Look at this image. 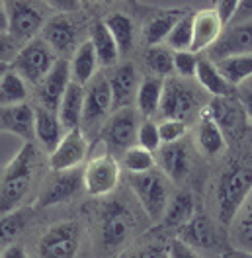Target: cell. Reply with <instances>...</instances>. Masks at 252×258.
Instances as JSON below:
<instances>
[{
  "mask_svg": "<svg viewBox=\"0 0 252 258\" xmlns=\"http://www.w3.org/2000/svg\"><path fill=\"white\" fill-rule=\"evenodd\" d=\"M133 229V219L125 206L117 200L110 202L102 213V242L106 248H115L127 241Z\"/></svg>",
  "mask_w": 252,
  "mask_h": 258,
  "instance_id": "cell-14",
  "label": "cell"
},
{
  "mask_svg": "<svg viewBox=\"0 0 252 258\" xmlns=\"http://www.w3.org/2000/svg\"><path fill=\"white\" fill-rule=\"evenodd\" d=\"M137 113L133 108L115 110L102 127V141L108 145L110 151L125 153L127 149L137 145Z\"/></svg>",
  "mask_w": 252,
  "mask_h": 258,
  "instance_id": "cell-9",
  "label": "cell"
},
{
  "mask_svg": "<svg viewBox=\"0 0 252 258\" xmlns=\"http://www.w3.org/2000/svg\"><path fill=\"white\" fill-rule=\"evenodd\" d=\"M196 206H194V198L190 192H178L172 200L168 202L166 210H164V225L166 227H178L182 229L188 225L190 219L196 215Z\"/></svg>",
  "mask_w": 252,
  "mask_h": 258,
  "instance_id": "cell-30",
  "label": "cell"
},
{
  "mask_svg": "<svg viewBox=\"0 0 252 258\" xmlns=\"http://www.w3.org/2000/svg\"><path fill=\"white\" fill-rule=\"evenodd\" d=\"M8 12V35L20 47L30 43L37 37V32L43 30V14L33 6L32 2L10 0L6 2Z\"/></svg>",
  "mask_w": 252,
  "mask_h": 258,
  "instance_id": "cell-6",
  "label": "cell"
},
{
  "mask_svg": "<svg viewBox=\"0 0 252 258\" xmlns=\"http://www.w3.org/2000/svg\"><path fill=\"white\" fill-rule=\"evenodd\" d=\"M145 63L155 77L166 81L174 71V53H170L164 47H158V45L149 47L145 53Z\"/></svg>",
  "mask_w": 252,
  "mask_h": 258,
  "instance_id": "cell-38",
  "label": "cell"
},
{
  "mask_svg": "<svg viewBox=\"0 0 252 258\" xmlns=\"http://www.w3.org/2000/svg\"><path fill=\"white\" fill-rule=\"evenodd\" d=\"M155 155L139 145H133L123 153V164L129 174H145L155 168Z\"/></svg>",
  "mask_w": 252,
  "mask_h": 258,
  "instance_id": "cell-39",
  "label": "cell"
},
{
  "mask_svg": "<svg viewBox=\"0 0 252 258\" xmlns=\"http://www.w3.org/2000/svg\"><path fill=\"white\" fill-rule=\"evenodd\" d=\"M198 110H200V100L192 86L176 79L164 81V92H162V102L158 110L164 119L186 121Z\"/></svg>",
  "mask_w": 252,
  "mask_h": 258,
  "instance_id": "cell-7",
  "label": "cell"
},
{
  "mask_svg": "<svg viewBox=\"0 0 252 258\" xmlns=\"http://www.w3.org/2000/svg\"><path fill=\"white\" fill-rule=\"evenodd\" d=\"M84 188V170H65V172H53L47 178L41 192L37 196V208H51L57 204H63L73 200L77 194Z\"/></svg>",
  "mask_w": 252,
  "mask_h": 258,
  "instance_id": "cell-10",
  "label": "cell"
},
{
  "mask_svg": "<svg viewBox=\"0 0 252 258\" xmlns=\"http://www.w3.org/2000/svg\"><path fill=\"white\" fill-rule=\"evenodd\" d=\"M252 194V168H235L221 178L219 215L225 225H231L236 213Z\"/></svg>",
  "mask_w": 252,
  "mask_h": 258,
  "instance_id": "cell-3",
  "label": "cell"
},
{
  "mask_svg": "<svg viewBox=\"0 0 252 258\" xmlns=\"http://www.w3.org/2000/svg\"><path fill=\"white\" fill-rule=\"evenodd\" d=\"M135 258H170L168 256V246H158V244H151L147 248L139 250Z\"/></svg>",
  "mask_w": 252,
  "mask_h": 258,
  "instance_id": "cell-47",
  "label": "cell"
},
{
  "mask_svg": "<svg viewBox=\"0 0 252 258\" xmlns=\"http://www.w3.org/2000/svg\"><path fill=\"white\" fill-rule=\"evenodd\" d=\"M188 131V123L180 121V119H164L158 125V135H160V143L162 145H172L182 141V137Z\"/></svg>",
  "mask_w": 252,
  "mask_h": 258,
  "instance_id": "cell-40",
  "label": "cell"
},
{
  "mask_svg": "<svg viewBox=\"0 0 252 258\" xmlns=\"http://www.w3.org/2000/svg\"><path fill=\"white\" fill-rule=\"evenodd\" d=\"M137 145L155 153L158 151L162 143H160V135H158V125L155 121H145L143 125H139L137 131Z\"/></svg>",
  "mask_w": 252,
  "mask_h": 258,
  "instance_id": "cell-42",
  "label": "cell"
},
{
  "mask_svg": "<svg viewBox=\"0 0 252 258\" xmlns=\"http://www.w3.org/2000/svg\"><path fill=\"white\" fill-rule=\"evenodd\" d=\"M51 6L59 8L61 12H69V10H77L80 4H79V2H53Z\"/></svg>",
  "mask_w": 252,
  "mask_h": 258,
  "instance_id": "cell-52",
  "label": "cell"
},
{
  "mask_svg": "<svg viewBox=\"0 0 252 258\" xmlns=\"http://www.w3.org/2000/svg\"><path fill=\"white\" fill-rule=\"evenodd\" d=\"M10 71V64H6V63H0V81H2V77L6 75Z\"/></svg>",
  "mask_w": 252,
  "mask_h": 258,
  "instance_id": "cell-53",
  "label": "cell"
},
{
  "mask_svg": "<svg viewBox=\"0 0 252 258\" xmlns=\"http://www.w3.org/2000/svg\"><path fill=\"white\" fill-rule=\"evenodd\" d=\"M231 225L235 229L233 231V239L238 244L236 248L252 252V194L244 202V206L240 208V211L236 213V217L233 219Z\"/></svg>",
  "mask_w": 252,
  "mask_h": 258,
  "instance_id": "cell-34",
  "label": "cell"
},
{
  "mask_svg": "<svg viewBox=\"0 0 252 258\" xmlns=\"http://www.w3.org/2000/svg\"><path fill=\"white\" fill-rule=\"evenodd\" d=\"M20 45L8 35V33H0V63L12 64V61L16 59Z\"/></svg>",
  "mask_w": 252,
  "mask_h": 258,
  "instance_id": "cell-44",
  "label": "cell"
},
{
  "mask_svg": "<svg viewBox=\"0 0 252 258\" xmlns=\"http://www.w3.org/2000/svg\"><path fill=\"white\" fill-rule=\"evenodd\" d=\"M84 96L86 90L84 86H80L77 82H71L67 92H65L63 100L59 104V121L65 127V131H73V129H80L82 125V113H84Z\"/></svg>",
  "mask_w": 252,
  "mask_h": 258,
  "instance_id": "cell-20",
  "label": "cell"
},
{
  "mask_svg": "<svg viewBox=\"0 0 252 258\" xmlns=\"http://www.w3.org/2000/svg\"><path fill=\"white\" fill-rule=\"evenodd\" d=\"M26 100H28L26 81L10 69L0 81V108L20 106V104H26Z\"/></svg>",
  "mask_w": 252,
  "mask_h": 258,
  "instance_id": "cell-32",
  "label": "cell"
},
{
  "mask_svg": "<svg viewBox=\"0 0 252 258\" xmlns=\"http://www.w3.org/2000/svg\"><path fill=\"white\" fill-rule=\"evenodd\" d=\"M207 55L213 63L236 55H252V22L225 28L215 45L207 51Z\"/></svg>",
  "mask_w": 252,
  "mask_h": 258,
  "instance_id": "cell-12",
  "label": "cell"
},
{
  "mask_svg": "<svg viewBox=\"0 0 252 258\" xmlns=\"http://www.w3.org/2000/svg\"><path fill=\"white\" fill-rule=\"evenodd\" d=\"M223 30L225 28L219 22L215 10H202V12L194 14V43H192V51L194 53L209 51L215 45V41L219 39Z\"/></svg>",
  "mask_w": 252,
  "mask_h": 258,
  "instance_id": "cell-19",
  "label": "cell"
},
{
  "mask_svg": "<svg viewBox=\"0 0 252 258\" xmlns=\"http://www.w3.org/2000/svg\"><path fill=\"white\" fill-rule=\"evenodd\" d=\"M166 43H168L170 49H174V53L192 51V43H194V16L182 14L178 18L172 32L168 33V37H166Z\"/></svg>",
  "mask_w": 252,
  "mask_h": 258,
  "instance_id": "cell-35",
  "label": "cell"
},
{
  "mask_svg": "<svg viewBox=\"0 0 252 258\" xmlns=\"http://www.w3.org/2000/svg\"><path fill=\"white\" fill-rule=\"evenodd\" d=\"M0 258H28V252H26V248L24 246H20V244H8L4 250H2V254Z\"/></svg>",
  "mask_w": 252,
  "mask_h": 258,
  "instance_id": "cell-48",
  "label": "cell"
},
{
  "mask_svg": "<svg viewBox=\"0 0 252 258\" xmlns=\"http://www.w3.org/2000/svg\"><path fill=\"white\" fill-rule=\"evenodd\" d=\"M188 246H202V248H211L215 244V229L211 221L205 215H194L188 225L180 229V235L176 237Z\"/></svg>",
  "mask_w": 252,
  "mask_h": 258,
  "instance_id": "cell-27",
  "label": "cell"
},
{
  "mask_svg": "<svg viewBox=\"0 0 252 258\" xmlns=\"http://www.w3.org/2000/svg\"><path fill=\"white\" fill-rule=\"evenodd\" d=\"M71 82H73L71 64L67 63L65 59H59L55 63V67L51 69V73L37 86L39 106L41 108H47L51 112H57L59 110V104H61V100H63L65 92H67V88H69Z\"/></svg>",
  "mask_w": 252,
  "mask_h": 258,
  "instance_id": "cell-15",
  "label": "cell"
},
{
  "mask_svg": "<svg viewBox=\"0 0 252 258\" xmlns=\"http://www.w3.org/2000/svg\"><path fill=\"white\" fill-rule=\"evenodd\" d=\"M127 182L151 219H158L164 215V210L168 206V190L158 172L151 170L145 174H129Z\"/></svg>",
  "mask_w": 252,
  "mask_h": 258,
  "instance_id": "cell-5",
  "label": "cell"
},
{
  "mask_svg": "<svg viewBox=\"0 0 252 258\" xmlns=\"http://www.w3.org/2000/svg\"><path fill=\"white\" fill-rule=\"evenodd\" d=\"M221 258H252L250 250H242V248H229L227 252H223Z\"/></svg>",
  "mask_w": 252,
  "mask_h": 258,
  "instance_id": "cell-50",
  "label": "cell"
},
{
  "mask_svg": "<svg viewBox=\"0 0 252 258\" xmlns=\"http://www.w3.org/2000/svg\"><path fill=\"white\" fill-rule=\"evenodd\" d=\"M200 57L194 51H178L174 53V71L182 77V79H192L198 73V64H200Z\"/></svg>",
  "mask_w": 252,
  "mask_h": 258,
  "instance_id": "cell-41",
  "label": "cell"
},
{
  "mask_svg": "<svg viewBox=\"0 0 252 258\" xmlns=\"http://www.w3.org/2000/svg\"><path fill=\"white\" fill-rule=\"evenodd\" d=\"M215 64L221 75L225 77V81L233 84L235 88L252 77V55H236V57L217 61Z\"/></svg>",
  "mask_w": 252,
  "mask_h": 258,
  "instance_id": "cell-33",
  "label": "cell"
},
{
  "mask_svg": "<svg viewBox=\"0 0 252 258\" xmlns=\"http://www.w3.org/2000/svg\"><path fill=\"white\" fill-rule=\"evenodd\" d=\"M88 153L86 137L82 129H73L67 131L57 149L49 155V166L53 172H65V170H75L79 164L84 161Z\"/></svg>",
  "mask_w": 252,
  "mask_h": 258,
  "instance_id": "cell-13",
  "label": "cell"
},
{
  "mask_svg": "<svg viewBox=\"0 0 252 258\" xmlns=\"http://www.w3.org/2000/svg\"><path fill=\"white\" fill-rule=\"evenodd\" d=\"M198 145L204 151L205 155L209 157H215L221 155L227 143H225V135H223V129L217 125V121L207 113V110L202 112L200 117V125H198Z\"/></svg>",
  "mask_w": 252,
  "mask_h": 258,
  "instance_id": "cell-26",
  "label": "cell"
},
{
  "mask_svg": "<svg viewBox=\"0 0 252 258\" xmlns=\"http://www.w3.org/2000/svg\"><path fill=\"white\" fill-rule=\"evenodd\" d=\"M98 57H96V51L92 41H84L80 43L79 47L75 49V55H73V63H71V77L73 82H77L80 86L84 84H90L96 77V69H98Z\"/></svg>",
  "mask_w": 252,
  "mask_h": 258,
  "instance_id": "cell-22",
  "label": "cell"
},
{
  "mask_svg": "<svg viewBox=\"0 0 252 258\" xmlns=\"http://www.w3.org/2000/svg\"><path fill=\"white\" fill-rule=\"evenodd\" d=\"M207 113L217 121V125L221 129H235L242 123L244 119V108L240 104V100H235L233 98H213L209 108H207Z\"/></svg>",
  "mask_w": 252,
  "mask_h": 258,
  "instance_id": "cell-24",
  "label": "cell"
},
{
  "mask_svg": "<svg viewBox=\"0 0 252 258\" xmlns=\"http://www.w3.org/2000/svg\"><path fill=\"white\" fill-rule=\"evenodd\" d=\"M80 248V225L59 221L43 233L37 244L39 258H75Z\"/></svg>",
  "mask_w": 252,
  "mask_h": 258,
  "instance_id": "cell-4",
  "label": "cell"
},
{
  "mask_svg": "<svg viewBox=\"0 0 252 258\" xmlns=\"http://www.w3.org/2000/svg\"><path fill=\"white\" fill-rule=\"evenodd\" d=\"M119 182V164L111 155H100L84 166V190L90 196H108Z\"/></svg>",
  "mask_w": 252,
  "mask_h": 258,
  "instance_id": "cell-11",
  "label": "cell"
},
{
  "mask_svg": "<svg viewBox=\"0 0 252 258\" xmlns=\"http://www.w3.org/2000/svg\"><path fill=\"white\" fill-rule=\"evenodd\" d=\"M30 211L28 210H16L8 215L0 217V244H12V241L28 227L30 223Z\"/></svg>",
  "mask_w": 252,
  "mask_h": 258,
  "instance_id": "cell-37",
  "label": "cell"
},
{
  "mask_svg": "<svg viewBox=\"0 0 252 258\" xmlns=\"http://www.w3.org/2000/svg\"><path fill=\"white\" fill-rule=\"evenodd\" d=\"M111 108H113V102H111L110 82L106 77H96L86 88V96H84V113H82V125H80L82 133L94 131L100 125L104 127V123L110 117Z\"/></svg>",
  "mask_w": 252,
  "mask_h": 258,
  "instance_id": "cell-8",
  "label": "cell"
},
{
  "mask_svg": "<svg viewBox=\"0 0 252 258\" xmlns=\"http://www.w3.org/2000/svg\"><path fill=\"white\" fill-rule=\"evenodd\" d=\"M236 6H238V0H221L215 4V14L219 18V22L223 24V28H229L233 18L236 14Z\"/></svg>",
  "mask_w": 252,
  "mask_h": 258,
  "instance_id": "cell-43",
  "label": "cell"
},
{
  "mask_svg": "<svg viewBox=\"0 0 252 258\" xmlns=\"http://www.w3.org/2000/svg\"><path fill=\"white\" fill-rule=\"evenodd\" d=\"M238 100H240V104H242V108H244V113L252 119V90L240 92Z\"/></svg>",
  "mask_w": 252,
  "mask_h": 258,
  "instance_id": "cell-49",
  "label": "cell"
},
{
  "mask_svg": "<svg viewBox=\"0 0 252 258\" xmlns=\"http://www.w3.org/2000/svg\"><path fill=\"white\" fill-rule=\"evenodd\" d=\"M0 33H8V12H6V2H0Z\"/></svg>",
  "mask_w": 252,
  "mask_h": 258,
  "instance_id": "cell-51",
  "label": "cell"
},
{
  "mask_svg": "<svg viewBox=\"0 0 252 258\" xmlns=\"http://www.w3.org/2000/svg\"><path fill=\"white\" fill-rule=\"evenodd\" d=\"M90 41L94 45L98 63L102 64V67L115 64V61L119 59V49H117L110 30L106 28L104 22H96L94 26H92V30H90Z\"/></svg>",
  "mask_w": 252,
  "mask_h": 258,
  "instance_id": "cell-28",
  "label": "cell"
},
{
  "mask_svg": "<svg viewBox=\"0 0 252 258\" xmlns=\"http://www.w3.org/2000/svg\"><path fill=\"white\" fill-rule=\"evenodd\" d=\"M198 82L204 86L213 98H233L236 94V88L233 84L225 81V77L219 73L217 64L209 59H202L198 64V73H196Z\"/></svg>",
  "mask_w": 252,
  "mask_h": 258,
  "instance_id": "cell-23",
  "label": "cell"
},
{
  "mask_svg": "<svg viewBox=\"0 0 252 258\" xmlns=\"http://www.w3.org/2000/svg\"><path fill=\"white\" fill-rule=\"evenodd\" d=\"M110 90H111V102L115 110H123V108H131V102L137 100V71L133 63L119 64L110 79Z\"/></svg>",
  "mask_w": 252,
  "mask_h": 258,
  "instance_id": "cell-17",
  "label": "cell"
},
{
  "mask_svg": "<svg viewBox=\"0 0 252 258\" xmlns=\"http://www.w3.org/2000/svg\"><path fill=\"white\" fill-rule=\"evenodd\" d=\"M41 37L55 53H67L77 45V26L67 16H55L45 22Z\"/></svg>",
  "mask_w": 252,
  "mask_h": 258,
  "instance_id": "cell-18",
  "label": "cell"
},
{
  "mask_svg": "<svg viewBox=\"0 0 252 258\" xmlns=\"http://www.w3.org/2000/svg\"><path fill=\"white\" fill-rule=\"evenodd\" d=\"M182 16L180 12H164V14H158L157 18H153L149 22V26L145 28V39L151 47L158 45L160 41H166L168 33L172 32L174 24L178 22V18Z\"/></svg>",
  "mask_w": 252,
  "mask_h": 258,
  "instance_id": "cell-36",
  "label": "cell"
},
{
  "mask_svg": "<svg viewBox=\"0 0 252 258\" xmlns=\"http://www.w3.org/2000/svg\"><path fill=\"white\" fill-rule=\"evenodd\" d=\"M57 61L59 59L55 57V51L43 41V37H35L24 47H20L10 69L26 82L39 86V82L51 73Z\"/></svg>",
  "mask_w": 252,
  "mask_h": 258,
  "instance_id": "cell-2",
  "label": "cell"
},
{
  "mask_svg": "<svg viewBox=\"0 0 252 258\" xmlns=\"http://www.w3.org/2000/svg\"><path fill=\"white\" fill-rule=\"evenodd\" d=\"M65 133L67 131L61 125L57 112H51V110L41 108V106L35 108V139L41 143V147L49 155L61 143Z\"/></svg>",
  "mask_w": 252,
  "mask_h": 258,
  "instance_id": "cell-21",
  "label": "cell"
},
{
  "mask_svg": "<svg viewBox=\"0 0 252 258\" xmlns=\"http://www.w3.org/2000/svg\"><path fill=\"white\" fill-rule=\"evenodd\" d=\"M244 22H252V0H240L236 6V14L231 22V26L236 24H244Z\"/></svg>",
  "mask_w": 252,
  "mask_h": 258,
  "instance_id": "cell-46",
  "label": "cell"
},
{
  "mask_svg": "<svg viewBox=\"0 0 252 258\" xmlns=\"http://www.w3.org/2000/svg\"><path fill=\"white\" fill-rule=\"evenodd\" d=\"M0 131L22 137L26 143H33L35 137V110L26 102L20 106L0 108Z\"/></svg>",
  "mask_w": 252,
  "mask_h": 258,
  "instance_id": "cell-16",
  "label": "cell"
},
{
  "mask_svg": "<svg viewBox=\"0 0 252 258\" xmlns=\"http://www.w3.org/2000/svg\"><path fill=\"white\" fill-rule=\"evenodd\" d=\"M104 24L110 30L111 37L119 49V55H127L133 47V37H135V28L131 18L125 16L123 12H111L106 16Z\"/></svg>",
  "mask_w": 252,
  "mask_h": 258,
  "instance_id": "cell-29",
  "label": "cell"
},
{
  "mask_svg": "<svg viewBox=\"0 0 252 258\" xmlns=\"http://www.w3.org/2000/svg\"><path fill=\"white\" fill-rule=\"evenodd\" d=\"M160 166L172 180H182L186 178L190 170V155L188 147L182 141L172 143V145H162L160 149Z\"/></svg>",
  "mask_w": 252,
  "mask_h": 258,
  "instance_id": "cell-25",
  "label": "cell"
},
{
  "mask_svg": "<svg viewBox=\"0 0 252 258\" xmlns=\"http://www.w3.org/2000/svg\"><path fill=\"white\" fill-rule=\"evenodd\" d=\"M168 256L170 258H200L192 246H188L186 242H182L180 239H174V241L168 244Z\"/></svg>",
  "mask_w": 252,
  "mask_h": 258,
  "instance_id": "cell-45",
  "label": "cell"
},
{
  "mask_svg": "<svg viewBox=\"0 0 252 258\" xmlns=\"http://www.w3.org/2000/svg\"><path fill=\"white\" fill-rule=\"evenodd\" d=\"M37 164V149L33 143H24L16 157L8 162L0 174V217L20 210L30 192L32 176Z\"/></svg>",
  "mask_w": 252,
  "mask_h": 258,
  "instance_id": "cell-1",
  "label": "cell"
},
{
  "mask_svg": "<svg viewBox=\"0 0 252 258\" xmlns=\"http://www.w3.org/2000/svg\"><path fill=\"white\" fill-rule=\"evenodd\" d=\"M162 92H164V79L158 77H149L139 84L137 90V106L145 115H155L160 110L162 102Z\"/></svg>",
  "mask_w": 252,
  "mask_h": 258,
  "instance_id": "cell-31",
  "label": "cell"
}]
</instances>
